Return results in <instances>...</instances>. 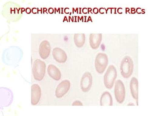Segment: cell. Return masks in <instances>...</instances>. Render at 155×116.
<instances>
[{"label":"cell","mask_w":155,"mask_h":116,"mask_svg":"<svg viewBox=\"0 0 155 116\" xmlns=\"http://www.w3.org/2000/svg\"><path fill=\"white\" fill-rule=\"evenodd\" d=\"M46 72V64L41 60H36L33 64V72L34 79L38 81H41L43 79Z\"/></svg>","instance_id":"obj_1"},{"label":"cell","mask_w":155,"mask_h":116,"mask_svg":"<svg viewBox=\"0 0 155 116\" xmlns=\"http://www.w3.org/2000/svg\"><path fill=\"white\" fill-rule=\"evenodd\" d=\"M121 75L125 79L129 78L133 71V63L132 59L129 56L123 58L120 66Z\"/></svg>","instance_id":"obj_2"},{"label":"cell","mask_w":155,"mask_h":116,"mask_svg":"<svg viewBox=\"0 0 155 116\" xmlns=\"http://www.w3.org/2000/svg\"><path fill=\"white\" fill-rule=\"evenodd\" d=\"M117 70L114 65H110L104 75V82L105 86L108 89H111L117 77Z\"/></svg>","instance_id":"obj_3"},{"label":"cell","mask_w":155,"mask_h":116,"mask_svg":"<svg viewBox=\"0 0 155 116\" xmlns=\"http://www.w3.org/2000/svg\"><path fill=\"white\" fill-rule=\"evenodd\" d=\"M108 64V56L105 53H99L96 57L95 67L99 74H102Z\"/></svg>","instance_id":"obj_4"},{"label":"cell","mask_w":155,"mask_h":116,"mask_svg":"<svg viewBox=\"0 0 155 116\" xmlns=\"http://www.w3.org/2000/svg\"><path fill=\"white\" fill-rule=\"evenodd\" d=\"M114 95L115 99L119 104H122L125 100L126 91L124 84L121 80H117L115 83Z\"/></svg>","instance_id":"obj_5"},{"label":"cell","mask_w":155,"mask_h":116,"mask_svg":"<svg viewBox=\"0 0 155 116\" xmlns=\"http://www.w3.org/2000/svg\"><path fill=\"white\" fill-rule=\"evenodd\" d=\"M93 83V77L91 73L88 72H85L82 76L81 81V87L83 92H88Z\"/></svg>","instance_id":"obj_6"},{"label":"cell","mask_w":155,"mask_h":116,"mask_svg":"<svg viewBox=\"0 0 155 116\" xmlns=\"http://www.w3.org/2000/svg\"><path fill=\"white\" fill-rule=\"evenodd\" d=\"M70 83L68 80H65L58 85L56 89L55 95L57 98H61L69 91Z\"/></svg>","instance_id":"obj_7"},{"label":"cell","mask_w":155,"mask_h":116,"mask_svg":"<svg viewBox=\"0 0 155 116\" xmlns=\"http://www.w3.org/2000/svg\"><path fill=\"white\" fill-rule=\"evenodd\" d=\"M41 98V89L38 85L33 84L31 87V104L36 105Z\"/></svg>","instance_id":"obj_8"},{"label":"cell","mask_w":155,"mask_h":116,"mask_svg":"<svg viewBox=\"0 0 155 116\" xmlns=\"http://www.w3.org/2000/svg\"><path fill=\"white\" fill-rule=\"evenodd\" d=\"M51 49V45L48 41L47 40L42 41L39 48V53L41 58L43 60L46 59L50 55Z\"/></svg>","instance_id":"obj_9"},{"label":"cell","mask_w":155,"mask_h":116,"mask_svg":"<svg viewBox=\"0 0 155 116\" xmlns=\"http://www.w3.org/2000/svg\"><path fill=\"white\" fill-rule=\"evenodd\" d=\"M52 55L55 60L58 63H64L67 61V54L61 48L59 47L54 48L52 51Z\"/></svg>","instance_id":"obj_10"},{"label":"cell","mask_w":155,"mask_h":116,"mask_svg":"<svg viewBox=\"0 0 155 116\" xmlns=\"http://www.w3.org/2000/svg\"><path fill=\"white\" fill-rule=\"evenodd\" d=\"M101 34H91L90 35V45L93 49H97L101 45Z\"/></svg>","instance_id":"obj_11"},{"label":"cell","mask_w":155,"mask_h":116,"mask_svg":"<svg viewBox=\"0 0 155 116\" xmlns=\"http://www.w3.org/2000/svg\"><path fill=\"white\" fill-rule=\"evenodd\" d=\"M48 72L50 77L55 80H59L61 77V73L59 69L53 64H50L48 67Z\"/></svg>","instance_id":"obj_12"},{"label":"cell","mask_w":155,"mask_h":116,"mask_svg":"<svg viewBox=\"0 0 155 116\" xmlns=\"http://www.w3.org/2000/svg\"><path fill=\"white\" fill-rule=\"evenodd\" d=\"M113 98L109 92H104L101 98V106H111L113 105Z\"/></svg>","instance_id":"obj_13"},{"label":"cell","mask_w":155,"mask_h":116,"mask_svg":"<svg viewBox=\"0 0 155 116\" xmlns=\"http://www.w3.org/2000/svg\"><path fill=\"white\" fill-rule=\"evenodd\" d=\"M131 93L133 98L138 99V81L136 77H133L131 80L130 84Z\"/></svg>","instance_id":"obj_14"},{"label":"cell","mask_w":155,"mask_h":116,"mask_svg":"<svg viewBox=\"0 0 155 116\" xmlns=\"http://www.w3.org/2000/svg\"><path fill=\"white\" fill-rule=\"evenodd\" d=\"M74 42L78 47L84 46L85 41V36L84 34H76L74 35Z\"/></svg>","instance_id":"obj_15"},{"label":"cell","mask_w":155,"mask_h":116,"mask_svg":"<svg viewBox=\"0 0 155 116\" xmlns=\"http://www.w3.org/2000/svg\"><path fill=\"white\" fill-rule=\"evenodd\" d=\"M82 103L79 101H76L73 103L72 105H82Z\"/></svg>","instance_id":"obj_16"}]
</instances>
